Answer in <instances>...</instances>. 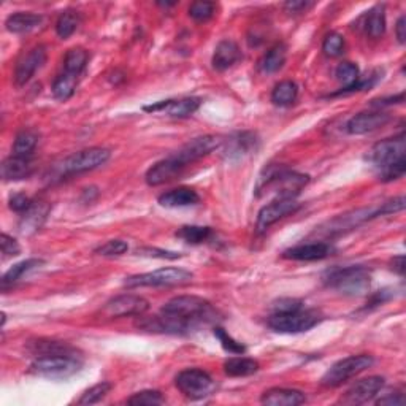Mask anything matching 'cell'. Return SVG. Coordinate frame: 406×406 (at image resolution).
Wrapping results in <instances>:
<instances>
[{
    "instance_id": "obj_42",
    "label": "cell",
    "mask_w": 406,
    "mask_h": 406,
    "mask_svg": "<svg viewBox=\"0 0 406 406\" xmlns=\"http://www.w3.org/2000/svg\"><path fill=\"white\" fill-rule=\"evenodd\" d=\"M128 403L137 406H154L165 403V398L159 390H142L128 398Z\"/></svg>"
},
{
    "instance_id": "obj_3",
    "label": "cell",
    "mask_w": 406,
    "mask_h": 406,
    "mask_svg": "<svg viewBox=\"0 0 406 406\" xmlns=\"http://www.w3.org/2000/svg\"><path fill=\"white\" fill-rule=\"evenodd\" d=\"M164 315L176 317L183 321L191 330L201 327L202 324L216 321V310L208 300L196 295H178L173 297L162 306Z\"/></svg>"
},
{
    "instance_id": "obj_49",
    "label": "cell",
    "mask_w": 406,
    "mask_h": 406,
    "mask_svg": "<svg viewBox=\"0 0 406 406\" xmlns=\"http://www.w3.org/2000/svg\"><path fill=\"white\" fill-rule=\"evenodd\" d=\"M137 254L140 256H148V257H159V259H179L181 254L165 249H157V248H142L137 251Z\"/></svg>"
},
{
    "instance_id": "obj_8",
    "label": "cell",
    "mask_w": 406,
    "mask_h": 406,
    "mask_svg": "<svg viewBox=\"0 0 406 406\" xmlns=\"http://www.w3.org/2000/svg\"><path fill=\"white\" fill-rule=\"evenodd\" d=\"M175 385L189 400H202L216 390V383L208 373L201 368H188L175 376Z\"/></svg>"
},
{
    "instance_id": "obj_19",
    "label": "cell",
    "mask_w": 406,
    "mask_h": 406,
    "mask_svg": "<svg viewBox=\"0 0 406 406\" xmlns=\"http://www.w3.org/2000/svg\"><path fill=\"white\" fill-rule=\"evenodd\" d=\"M183 169L184 165L181 162H178L173 156H170L167 159H164V161H159L152 165V167L146 171L145 181L148 186L156 188V186L171 181L173 178H176L179 173L183 171Z\"/></svg>"
},
{
    "instance_id": "obj_43",
    "label": "cell",
    "mask_w": 406,
    "mask_h": 406,
    "mask_svg": "<svg viewBox=\"0 0 406 406\" xmlns=\"http://www.w3.org/2000/svg\"><path fill=\"white\" fill-rule=\"evenodd\" d=\"M128 249H129V244L125 243L124 239H110V242L98 246L94 252L103 257H115V256H121L124 254V252H128Z\"/></svg>"
},
{
    "instance_id": "obj_2",
    "label": "cell",
    "mask_w": 406,
    "mask_h": 406,
    "mask_svg": "<svg viewBox=\"0 0 406 406\" xmlns=\"http://www.w3.org/2000/svg\"><path fill=\"white\" fill-rule=\"evenodd\" d=\"M310 183V176L283 167H270L265 170L256 186L257 197L271 194L275 198H295Z\"/></svg>"
},
{
    "instance_id": "obj_32",
    "label": "cell",
    "mask_w": 406,
    "mask_h": 406,
    "mask_svg": "<svg viewBox=\"0 0 406 406\" xmlns=\"http://www.w3.org/2000/svg\"><path fill=\"white\" fill-rule=\"evenodd\" d=\"M298 86L291 79L278 83L271 91V102L278 106H289L297 101Z\"/></svg>"
},
{
    "instance_id": "obj_26",
    "label": "cell",
    "mask_w": 406,
    "mask_h": 406,
    "mask_svg": "<svg viewBox=\"0 0 406 406\" xmlns=\"http://www.w3.org/2000/svg\"><path fill=\"white\" fill-rule=\"evenodd\" d=\"M43 23L42 15L29 11H18L13 13L5 21V28L11 34H28V32L37 29Z\"/></svg>"
},
{
    "instance_id": "obj_17",
    "label": "cell",
    "mask_w": 406,
    "mask_h": 406,
    "mask_svg": "<svg viewBox=\"0 0 406 406\" xmlns=\"http://www.w3.org/2000/svg\"><path fill=\"white\" fill-rule=\"evenodd\" d=\"M390 121L389 113L383 111H363L357 113L346 123V130L351 135H365L373 130H378Z\"/></svg>"
},
{
    "instance_id": "obj_31",
    "label": "cell",
    "mask_w": 406,
    "mask_h": 406,
    "mask_svg": "<svg viewBox=\"0 0 406 406\" xmlns=\"http://www.w3.org/2000/svg\"><path fill=\"white\" fill-rule=\"evenodd\" d=\"M78 79L79 77L72 75V73H67V72H62L61 75L55 79V83H52V88H51L52 96H55L57 101L67 102L69 98L75 94Z\"/></svg>"
},
{
    "instance_id": "obj_38",
    "label": "cell",
    "mask_w": 406,
    "mask_h": 406,
    "mask_svg": "<svg viewBox=\"0 0 406 406\" xmlns=\"http://www.w3.org/2000/svg\"><path fill=\"white\" fill-rule=\"evenodd\" d=\"M111 389H113L111 383H98L96 385H92L91 389L83 392L81 398L78 400V405H96L98 402H102L103 398L110 394Z\"/></svg>"
},
{
    "instance_id": "obj_37",
    "label": "cell",
    "mask_w": 406,
    "mask_h": 406,
    "mask_svg": "<svg viewBox=\"0 0 406 406\" xmlns=\"http://www.w3.org/2000/svg\"><path fill=\"white\" fill-rule=\"evenodd\" d=\"M176 237L189 244H201L213 237V230L211 227H202V225H183L181 229H178Z\"/></svg>"
},
{
    "instance_id": "obj_52",
    "label": "cell",
    "mask_w": 406,
    "mask_h": 406,
    "mask_svg": "<svg viewBox=\"0 0 406 406\" xmlns=\"http://www.w3.org/2000/svg\"><path fill=\"white\" fill-rule=\"evenodd\" d=\"M403 98H405V94L403 92H400V94L395 96V97H388V98H379V101H373L371 105L384 106V105H392V103H402Z\"/></svg>"
},
{
    "instance_id": "obj_46",
    "label": "cell",
    "mask_w": 406,
    "mask_h": 406,
    "mask_svg": "<svg viewBox=\"0 0 406 406\" xmlns=\"http://www.w3.org/2000/svg\"><path fill=\"white\" fill-rule=\"evenodd\" d=\"M32 203H34V201L26 194H21V192H19V194H13L9 201L10 208L15 213H19V215H23V213L28 211L32 206Z\"/></svg>"
},
{
    "instance_id": "obj_39",
    "label": "cell",
    "mask_w": 406,
    "mask_h": 406,
    "mask_svg": "<svg viewBox=\"0 0 406 406\" xmlns=\"http://www.w3.org/2000/svg\"><path fill=\"white\" fill-rule=\"evenodd\" d=\"M335 77L339 83H343V88H349L361 79V70L354 62H343L337 67Z\"/></svg>"
},
{
    "instance_id": "obj_14",
    "label": "cell",
    "mask_w": 406,
    "mask_h": 406,
    "mask_svg": "<svg viewBox=\"0 0 406 406\" xmlns=\"http://www.w3.org/2000/svg\"><path fill=\"white\" fill-rule=\"evenodd\" d=\"M46 57H48V52H46L45 45H37L32 48L28 55H24L18 61L16 70H15V83L16 86H26L28 84L32 77L35 75L37 70H40L46 62Z\"/></svg>"
},
{
    "instance_id": "obj_23",
    "label": "cell",
    "mask_w": 406,
    "mask_h": 406,
    "mask_svg": "<svg viewBox=\"0 0 406 406\" xmlns=\"http://www.w3.org/2000/svg\"><path fill=\"white\" fill-rule=\"evenodd\" d=\"M305 402L306 395L297 389L273 388L265 390L261 397V403L269 406H298Z\"/></svg>"
},
{
    "instance_id": "obj_29",
    "label": "cell",
    "mask_w": 406,
    "mask_h": 406,
    "mask_svg": "<svg viewBox=\"0 0 406 406\" xmlns=\"http://www.w3.org/2000/svg\"><path fill=\"white\" fill-rule=\"evenodd\" d=\"M43 264L45 261H42V259H26V261L13 265V267L2 276V291H6L10 286L16 284L24 275H28L29 271L38 267H42Z\"/></svg>"
},
{
    "instance_id": "obj_33",
    "label": "cell",
    "mask_w": 406,
    "mask_h": 406,
    "mask_svg": "<svg viewBox=\"0 0 406 406\" xmlns=\"http://www.w3.org/2000/svg\"><path fill=\"white\" fill-rule=\"evenodd\" d=\"M365 32L371 38H379L385 32V11L383 5H376L368 11L365 19Z\"/></svg>"
},
{
    "instance_id": "obj_40",
    "label": "cell",
    "mask_w": 406,
    "mask_h": 406,
    "mask_svg": "<svg viewBox=\"0 0 406 406\" xmlns=\"http://www.w3.org/2000/svg\"><path fill=\"white\" fill-rule=\"evenodd\" d=\"M213 334H215V337L218 338V342L221 343L222 348L227 351L229 354L243 356L244 352H246V346L242 344L239 342H237L235 338H232L222 327H215V330H213Z\"/></svg>"
},
{
    "instance_id": "obj_10",
    "label": "cell",
    "mask_w": 406,
    "mask_h": 406,
    "mask_svg": "<svg viewBox=\"0 0 406 406\" xmlns=\"http://www.w3.org/2000/svg\"><path fill=\"white\" fill-rule=\"evenodd\" d=\"M32 373L50 379H65L81 370V361L72 356H42L30 365Z\"/></svg>"
},
{
    "instance_id": "obj_11",
    "label": "cell",
    "mask_w": 406,
    "mask_h": 406,
    "mask_svg": "<svg viewBox=\"0 0 406 406\" xmlns=\"http://www.w3.org/2000/svg\"><path fill=\"white\" fill-rule=\"evenodd\" d=\"M150 310V302L146 298L135 294H123L111 298L102 308L105 317H129V316H143Z\"/></svg>"
},
{
    "instance_id": "obj_20",
    "label": "cell",
    "mask_w": 406,
    "mask_h": 406,
    "mask_svg": "<svg viewBox=\"0 0 406 406\" xmlns=\"http://www.w3.org/2000/svg\"><path fill=\"white\" fill-rule=\"evenodd\" d=\"M51 211V205L48 202L38 201L32 203L30 208L21 215V222H19V230L24 235L35 234L37 230L42 229L46 218Z\"/></svg>"
},
{
    "instance_id": "obj_28",
    "label": "cell",
    "mask_w": 406,
    "mask_h": 406,
    "mask_svg": "<svg viewBox=\"0 0 406 406\" xmlns=\"http://www.w3.org/2000/svg\"><path fill=\"white\" fill-rule=\"evenodd\" d=\"M224 371L227 376L232 378H244L251 376L259 371V362L249 357H230L224 362Z\"/></svg>"
},
{
    "instance_id": "obj_24",
    "label": "cell",
    "mask_w": 406,
    "mask_h": 406,
    "mask_svg": "<svg viewBox=\"0 0 406 406\" xmlns=\"http://www.w3.org/2000/svg\"><path fill=\"white\" fill-rule=\"evenodd\" d=\"M34 170L30 157H19V156H10L2 162V178L5 181H19V179L29 178Z\"/></svg>"
},
{
    "instance_id": "obj_16",
    "label": "cell",
    "mask_w": 406,
    "mask_h": 406,
    "mask_svg": "<svg viewBox=\"0 0 406 406\" xmlns=\"http://www.w3.org/2000/svg\"><path fill=\"white\" fill-rule=\"evenodd\" d=\"M385 379L383 376H368L351 385L348 392L342 397L343 405H362L370 402L384 388Z\"/></svg>"
},
{
    "instance_id": "obj_53",
    "label": "cell",
    "mask_w": 406,
    "mask_h": 406,
    "mask_svg": "<svg viewBox=\"0 0 406 406\" xmlns=\"http://www.w3.org/2000/svg\"><path fill=\"white\" fill-rule=\"evenodd\" d=\"M389 298H390V295H388V291H379L371 297V300L368 302V305L370 306H379V305H383L384 302H388Z\"/></svg>"
},
{
    "instance_id": "obj_12",
    "label": "cell",
    "mask_w": 406,
    "mask_h": 406,
    "mask_svg": "<svg viewBox=\"0 0 406 406\" xmlns=\"http://www.w3.org/2000/svg\"><path fill=\"white\" fill-rule=\"evenodd\" d=\"M298 208H300V203H297L295 198H275V201L262 206L261 211H259L256 222L257 232L262 234V232L270 229L273 224L278 222L279 219L292 215Z\"/></svg>"
},
{
    "instance_id": "obj_13",
    "label": "cell",
    "mask_w": 406,
    "mask_h": 406,
    "mask_svg": "<svg viewBox=\"0 0 406 406\" xmlns=\"http://www.w3.org/2000/svg\"><path fill=\"white\" fill-rule=\"evenodd\" d=\"M221 145H222V140L216 135L197 137L194 140H191L189 143H186L183 148H179L175 154H171V156L186 167L188 164H192V162L198 161V159L211 154V152L216 151Z\"/></svg>"
},
{
    "instance_id": "obj_25",
    "label": "cell",
    "mask_w": 406,
    "mask_h": 406,
    "mask_svg": "<svg viewBox=\"0 0 406 406\" xmlns=\"http://www.w3.org/2000/svg\"><path fill=\"white\" fill-rule=\"evenodd\" d=\"M198 202H201V196L191 188H176L159 196V203L165 208H183V206L197 205Z\"/></svg>"
},
{
    "instance_id": "obj_44",
    "label": "cell",
    "mask_w": 406,
    "mask_h": 406,
    "mask_svg": "<svg viewBox=\"0 0 406 406\" xmlns=\"http://www.w3.org/2000/svg\"><path fill=\"white\" fill-rule=\"evenodd\" d=\"M215 9L216 5L213 2H205V0L203 2H194L189 6V16L198 23L208 21L215 15Z\"/></svg>"
},
{
    "instance_id": "obj_48",
    "label": "cell",
    "mask_w": 406,
    "mask_h": 406,
    "mask_svg": "<svg viewBox=\"0 0 406 406\" xmlns=\"http://www.w3.org/2000/svg\"><path fill=\"white\" fill-rule=\"evenodd\" d=\"M376 405L379 406H403L405 405V395L402 390H394L389 394H384V397L378 398Z\"/></svg>"
},
{
    "instance_id": "obj_47",
    "label": "cell",
    "mask_w": 406,
    "mask_h": 406,
    "mask_svg": "<svg viewBox=\"0 0 406 406\" xmlns=\"http://www.w3.org/2000/svg\"><path fill=\"white\" fill-rule=\"evenodd\" d=\"M0 246H2L4 257H13L21 252V248H19L16 239L10 237L9 234H2V238H0Z\"/></svg>"
},
{
    "instance_id": "obj_9",
    "label": "cell",
    "mask_w": 406,
    "mask_h": 406,
    "mask_svg": "<svg viewBox=\"0 0 406 406\" xmlns=\"http://www.w3.org/2000/svg\"><path fill=\"white\" fill-rule=\"evenodd\" d=\"M110 156L111 151L102 148V146H94V148L78 151L75 154L64 159V162L61 164V176L79 175V173L96 170L108 162Z\"/></svg>"
},
{
    "instance_id": "obj_6",
    "label": "cell",
    "mask_w": 406,
    "mask_h": 406,
    "mask_svg": "<svg viewBox=\"0 0 406 406\" xmlns=\"http://www.w3.org/2000/svg\"><path fill=\"white\" fill-rule=\"evenodd\" d=\"M191 271L178 267H165L148 273H140L125 278L124 286L128 289L135 288H170V286H183L192 281Z\"/></svg>"
},
{
    "instance_id": "obj_34",
    "label": "cell",
    "mask_w": 406,
    "mask_h": 406,
    "mask_svg": "<svg viewBox=\"0 0 406 406\" xmlns=\"http://www.w3.org/2000/svg\"><path fill=\"white\" fill-rule=\"evenodd\" d=\"M79 23H81V18H79V13L75 10H65L59 15L56 21V34L59 38H69L75 34Z\"/></svg>"
},
{
    "instance_id": "obj_5",
    "label": "cell",
    "mask_w": 406,
    "mask_h": 406,
    "mask_svg": "<svg viewBox=\"0 0 406 406\" xmlns=\"http://www.w3.org/2000/svg\"><path fill=\"white\" fill-rule=\"evenodd\" d=\"M322 321L316 310H306L302 306L286 311H273L267 319V325L278 334H302L308 332Z\"/></svg>"
},
{
    "instance_id": "obj_15",
    "label": "cell",
    "mask_w": 406,
    "mask_h": 406,
    "mask_svg": "<svg viewBox=\"0 0 406 406\" xmlns=\"http://www.w3.org/2000/svg\"><path fill=\"white\" fill-rule=\"evenodd\" d=\"M202 98L198 97H184V98H170V101H162L143 106L148 113H165L171 118H188L201 108Z\"/></svg>"
},
{
    "instance_id": "obj_41",
    "label": "cell",
    "mask_w": 406,
    "mask_h": 406,
    "mask_svg": "<svg viewBox=\"0 0 406 406\" xmlns=\"http://www.w3.org/2000/svg\"><path fill=\"white\" fill-rule=\"evenodd\" d=\"M346 48L344 37L337 34V32H330V34L325 35L324 43H322V51L325 56L329 57H338L342 56Z\"/></svg>"
},
{
    "instance_id": "obj_30",
    "label": "cell",
    "mask_w": 406,
    "mask_h": 406,
    "mask_svg": "<svg viewBox=\"0 0 406 406\" xmlns=\"http://www.w3.org/2000/svg\"><path fill=\"white\" fill-rule=\"evenodd\" d=\"M286 57H288V48L284 43H276L275 46L265 52L261 61V70L264 73H275L279 69H283L286 64Z\"/></svg>"
},
{
    "instance_id": "obj_27",
    "label": "cell",
    "mask_w": 406,
    "mask_h": 406,
    "mask_svg": "<svg viewBox=\"0 0 406 406\" xmlns=\"http://www.w3.org/2000/svg\"><path fill=\"white\" fill-rule=\"evenodd\" d=\"M29 349L32 354L37 357L42 356H72L77 357V349L70 344L62 342H55V339H35L29 343Z\"/></svg>"
},
{
    "instance_id": "obj_18",
    "label": "cell",
    "mask_w": 406,
    "mask_h": 406,
    "mask_svg": "<svg viewBox=\"0 0 406 406\" xmlns=\"http://www.w3.org/2000/svg\"><path fill=\"white\" fill-rule=\"evenodd\" d=\"M332 252H334V248H332L329 243L316 242V243H303L292 246V248L283 252V257L291 259V261L312 262V261H322V259L332 256Z\"/></svg>"
},
{
    "instance_id": "obj_36",
    "label": "cell",
    "mask_w": 406,
    "mask_h": 406,
    "mask_svg": "<svg viewBox=\"0 0 406 406\" xmlns=\"http://www.w3.org/2000/svg\"><path fill=\"white\" fill-rule=\"evenodd\" d=\"M38 143V135L32 130H21L13 143V156L30 157Z\"/></svg>"
},
{
    "instance_id": "obj_7",
    "label": "cell",
    "mask_w": 406,
    "mask_h": 406,
    "mask_svg": "<svg viewBox=\"0 0 406 406\" xmlns=\"http://www.w3.org/2000/svg\"><path fill=\"white\" fill-rule=\"evenodd\" d=\"M375 363V359L368 354H359L344 357L342 361L335 362L332 367L325 371L321 379L324 388H338V385L349 381L351 378L361 375L365 370H368Z\"/></svg>"
},
{
    "instance_id": "obj_4",
    "label": "cell",
    "mask_w": 406,
    "mask_h": 406,
    "mask_svg": "<svg viewBox=\"0 0 406 406\" xmlns=\"http://www.w3.org/2000/svg\"><path fill=\"white\" fill-rule=\"evenodd\" d=\"M324 284L339 294L356 297L362 295L370 289L371 273L363 265H349V267H335L324 273Z\"/></svg>"
},
{
    "instance_id": "obj_51",
    "label": "cell",
    "mask_w": 406,
    "mask_h": 406,
    "mask_svg": "<svg viewBox=\"0 0 406 406\" xmlns=\"http://www.w3.org/2000/svg\"><path fill=\"white\" fill-rule=\"evenodd\" d=\"M395 35H397L398 43L403 45L406 42V18L405 16L398 18L397 26H395Z\"/></svg>"
},
{
    "instance_id": "obj_45",
    "label": "cell",
    "mask_w": 406,
    "mask_h": 406,
    "mask_svg": "<svg viewBox=\"0 0 406 406\" xmlns=\"http://www.w3.org/2000/svg\"><path fill=\"white\" fill-rule=\"evenodd\" d=\"M405 197L400 196V197H395V198H392V201L389 202H385L383 203L379 208L376 210V218L378 216H385V215H392V213H398V211H403L405 210Z\"/></svg>"
},
{
    "instance_id": "obj_54",
    "label": "cell",
    "mask_w": 406,
    "mask_h": 406,
    "mask_svg": "<svg viewBox=\"0 0 406 406\" xmlns=\"http://www.w3.org/2000/svg\"><path fill=\"white\" fill-rule=\"evenodd\" d=\"M390 265H392V270H394L395 273H398V275H400V276L405 275V256L394 257L390 261Z\"/></svg>"
},
{
    "instance_id": "obj_50",
    "label": "cell",
    "mask_w": 406,
    "mask_h": 406,
    "mask_svg": "<svg viewBox=\"0 0 406 406\" xmlns=\"http://www.w3.org/2000/svg\"><path fill=\"white\" fill-rule=\"evenodd\" d=\"M315 5L312 2H306V0H292V2H286L284 9L289 13H294V15H298V13H305L308 9Z\"/></svg>"
},
{
    "instance_id": "obj_22",
    "label": "cell",
    "mask_w": 406,
    "mask_h": 406,
    "mask_svg": "<svg viewBox=\"0 0 406 406\" xmlns=\"http://www.w3.org/2000/svg\"><path fill=\"white\" fill-rule=\"evenodd\" d=\"M222 143H225V157L239 159L246 154H251L252 151H256L259 140L254 134H251V132H238V134L232 135L227 142L222 140Z\"/></svg>"
},
{
    "instance_id": "obj_1",
    "label": "cell",
    "mask_w": 406,
    "mask_h": 406,
    "mask_svg": "<svg viewBox=\"0 0 406 406\" xmlns=\"http://www.w3.org/2000/svg\"><path fill=\"white\" fill-rule=\"evenodd\" d=\"M367 161L378 170V176L384 183L403 178L406 171L405 134L378 142L368 151Z\"/></svg>"
},
{
    "instance_id": "obj_35",
    "label": "cell",
    "mask_w": 406,
    "mask_h": 406,
    "mask_svg": "<svg viewBox=\"0 0 406 406\" xmlns=\"http://www.w3.org/2000/svg\"><path fill=\"white\" fill-rule=\"evenodd\" d=\"M89 55L83 48H72L64 57V72L79 77L88 65Z\"/></svg>"
},
{
    "instance_id": "obj_21",
    "label": "cell",
    "mask_w": 406,
    "mask_h": 406,
    "mask_svg": "<svg viewBox=\"0 0 406 406\" xmlns=\"http://www.w3.org/2000/svg\"><path fill=\"white\" fill-rule=\"evenodd\" d=\"M242 50L234 42V40H222L219 42L215 55H213V67L219 72H224L230 67H234L237 62L242 61Z\"/></svg>"
}]
</instances>
